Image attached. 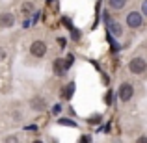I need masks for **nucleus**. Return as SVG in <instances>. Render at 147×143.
Instances as JSON below:
<instances>
[{"instance_id": "obj_1", "label": "nucleus", "mask_w": 147, "mask_h": 143, "mask_svg": "<svg viewBox=\"0 0 147 143\" xmlns=\"http://www.w3.org/2000/svg\"><path fill=\"white\" fill-rule=\"evenodd\" d=\"M104 22H106V30H110L112 36H115V37H121L123 36V26H121V22L114 21V19H112L108 13H104Z\"/></svg>"}, {"instance_id": "obj_2", "label": "nucleus", "mask_w": 147, "mask_h": 143, "mask_svg": "<svg viewBox=\"0 0 147 143\" xmlns=\"http://www.w3.org/2000/svg\"><path fill=\"white\" fill-rule=\"evenodd\" d=\"M129 71L132 73V75H144L147 71V61L144 58H132L129 63Z\"/></svg>"}, {"instance_id": "obj_3", "label": "nucleus", "mask_w": 147, "mask_h": 143, "mask_svg": "<svg viewBox=\"0 0 147 143\" xmlns=\"http://www.w3.org/2000/svg\"><path fill=\"white\" fill-rule=\"evenodd\" d=\"M144 24V13H140V11H130L129 15H127V26L132 30L140 28V26Z\"/></svg>"}, {"instance_id": "obj_4", "label": "nucleus", "mask_w": 147, "mask_h": 143, "mask_svg": "<svg viewBox=\"0 0 147 143\" xmlns=\"http://www.w3.org/2000/svg\"><path fill=\"white\" fill-rule=\"evenodd\" d=\"M117 95H119V100H121V102H129V100L132 99V95H134V87H132V84L123 82L121 86H119Z\"/></svg>"}, {"instance_id": "obj_5", "label": "nucleus", "mask_w": 147, "mask_h": 143, "mask_svg": "<svg viewBox=\"0 0 147 143\" xmlns=\"http://www.w3.org/2000/svg\"><path fill=\"white\" fill-rule=\"evenodd\" d=\"M47 43H45V41H34L32 45H30V54H32L34 58H43L45 54H47Z\"/></svg>"}, {"instance_id": "obj_6", "label": "nucleus", "mask_w": 147, "mask_h": 143, "mask_svg": "<svg viewBox=\"0 0 147 143\" xmlns=\"http://www.w3.org/2000/svg\"><path fill=\"white\" fill-rule=\"evenodd\" d=\"M15 24V15L13 13H2L0 15V28H11Z\"/></svg>"}, {"instance_id": "obj_7", "label": "nucleus", "mask_w": 147, "mask_h": 143, "mask_svg": "<svg viewBox=\"0 0 147 143\" xmlns=\"http://www.w3.org/2000/svg\"><path fill=\"white\" fill-rule=\"evenodd\" d=\"M30 106H32V110H37V111L47 110V102H45L43 97H34V99L30 100Z\"/></svg>"}, {"instance_id": "obj_8", "label": "nucleus", "mask_w": 147, "mask_h": 143, "mask_svg": "<svg viewBox=\"0 0 147 143\" xmlns=\"http://www.w3.org/2000/svg\"><path fill=\"white\" fill-rule=\"evenodd\" d=\"M65 71H67V67H65V61H61V58H58V60L54 61V73H56L58 76H63Z\"/></svg>"}, {"instance_id": "obj_9", "label": "nucleus", "mask_w": 147, "mask_h": 143, "mask_svg": "<svg viewBox=\"0 0 147 143\" xmlns=\"http://www.w3.org/2000/svg\"><path fill=\"white\" fill-rule=\"evenodd\" d=\"M73 93H75V82L67 84V86L63 87V91H61V99L69 100V99H71V97H73Z\"/></svg>"}, {"instance_id": "obj_10", "label": "nucleus", "mask_w": 147, "mask_h": 143, "mask_svg": "<svg viewBox=\"0 0 147 143\" xmlns=\"http://www.w3.org/2000/svg\"><path fill=\"white\" fill-rule=\"evenodd\" d=\"M127 2H129V0H108V6H110L112 9L119 11V9H123V7L127 6Z\"/></svg>"}, {"instance_id": "obj_11", "label": "nucleus", "mask_w": 147, "mask_h": 143, "mask_svg": "<svg viewBox=\"0 0 147 143\" xmlns=\"http://www.w3.org/2000/svg\"><path fill=\"white\" fill-rule=\"evenodd\" d=\"M32 9H34V4L32 2H24V4H22V13H24V15H28Z\"/></svg>"}, {"instance_id": "obj_12", "label": "nucleus", "mask_w": 147, "mask_h": 143, "mask_svg": "<svg viewBox=\"0 0 147 143\" xmlns=\"http://www.w3.org/2000/svg\"><path fill=\"white\" fill-rule=\"evenodd\" d=\"M71 65H73V56H71V54H69V56L65 58V67L69 69V67H71Z\"/></svg>"}, {"instance_id": "obj_13", "label": "nucleus", "mask_w": 147, "mask_h": 143, "mask_svg": "<svg viewBox=\"0 0 147 143\" xmlns=\"http://www.w3.org/2000/svg\"><path fill=\"white\" fill-rule=\"evenodd\" d=\"M58 123H60V125H67V126H75V123H73V121H67V119H60Z\"/></svg>"}, {"instance_id": "obj_14", "label": "nucleus", "mask_w": 147, "mask_h": 143, "mask_svg": "<svg viewBox=\"0 0 147 143\" xmlns=\"http://www.w3.org/2000/svg\"><path fill=\"white\" fill-rule=\"evenodd\" d=\"M65 43H67V39H65V37H58V45H60L61 48L65 47Z\"/></svg>"}, {"instance_id": "obj_15", "label": "nucleus", "mask_w": 147, "mask_h": 143, "mask_svg": "<svg viewBox=\"0 0 147 143\" xmlns=\"http://www.w3.org/2000/svg\"><path fill=\"white\" fill-rule=\"evenodd\" d=\"M142 13L147 17V0H144V2H142Z\"/></svg>"}, {"instance_id": "obj_16", "label": "nucleus", "mask_w": 147, "mask_h": 143, "mask_svg": "<svg viewBox=\"0 0 147 143\" xmlns=\"http://www.w3.org/2000/svg\"><path fill=\"white\" fill-rule=\"evenodd\" d=\"M2 60H6V50L0 47V61H2Z\"/></svg>"}, {"instance_id": "obj_17", "label": "nucleus", "mask_w": 147, "mask_h": 143, "mask_svg": "<svg viewBox=\"0 0 147 143\" xmlns=\"http://www.w3.org/2000/svg\"><path fill=\"white\" fill-rule=\"evenodd\" d=\"M138 141H140V143H147V138H138Z\"/></svg>"}]
</instances>
